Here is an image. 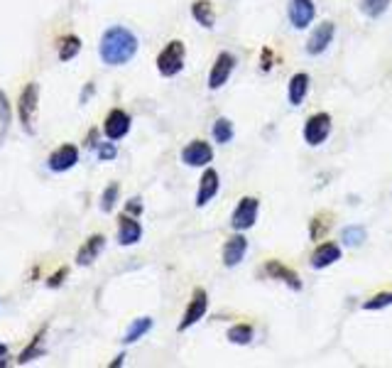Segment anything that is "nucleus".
I'll return each mask as SVG.
<instances>
[{"label": "nucleus", "mask_w": 392, "mask_h": 368, "mask_svg": "<svg viewBox=\"0 0 392 368\" xmlns=\"http://www.w3.org/2000/svg\"><path fill=\"white\" fill-rule=\"evenodd\" d=\"M8 123H10V106H8L6 94L0 91V135L8 130Z\"/></svg>", "instance_id": "7c9ffc66"}, {"label": "nucleus", "mask_w": 392, "mask_h": 368, "mask_svg": "<svg viewBox=\"0 0 392 368\" xmlns=\"http://www.w3.org/2000/svg\"><path fill=\"white\" fill-rule=\"evenodd\" d=\"M275 64V54L270 47H263V59H260V67H263V72H270Z\"/></svg>", "instance_id": "f704fd0d"}, {"label": "nucleus", "mask_w": 392, "mask_h": 368, "mask_svg": "<svg viewBox=\"0 0 392 368\" xmlns=\"http://www.w3.org/2000/svg\"><path fill=\"white\" fill-rule=\"evenodd\" d=\"M118 157V147H115V141L108 143H98V160L101 162H111Z\"/></svg>", "instance_id": "c756f323"}, {"label": "nucleus", "mask_w": 392, "mask_h": 368, "mask_svg": "<svg viewBox=\"0 0 392 368\" xmlns=\"http://www.w3.org/2000/svg\"><path fill=\"white\" fill-rule=\"evenodd\" d=\"M44 334H47V327H42L40 332L32 337V342L27 344V349L17 356V363H20V366L35 361V358H40V353H44Z\"/></svg>", "instance_id": "412c9836"}, {"label": "nucleus", "mask_w": 392, "mask_h": 368, "mask_svg": "<svg viewBox=\"0 0 392 368\" xmlns=\"http://www.w3.org/2000/svg\"><path fill=\"white\" fill-rule=\"evenodd\" d=\"M3 358H8V346H6V344H0V363H6Z\"/></svg>", "instance_id": "58836bf2"}, {"label": "nucleus", "mask_w": 392, "mask_h": 368, "mask_svg": "<svg viewBox=\"0 0 392 368\" xmlns=\"http://www.w3.org/2000/svg\"><path fill=\"white\" fill-rule=\"evenodd\" d=\"M96 135H98V130L93 128L91 133H88V138H86V147H96L98 143H96Z\"/></svg>", "instance_id": "c9c22d12"}, {"label": "nucleus", "mask_w": 392, "mask_h": 368, "mask_svg": "<svg viewBox=\"0 0 392 368\" xmlns=\"http://www.w3.org/2000/svg\"><path fill=\"white\" fill-rule=\"evenodd\" d=\"M123 361H125V353H120V356H115V361H111V368L123 366Z\"/></svg>", "instance_id": "4c0bfd02"}, {"label": "nucleus", "mask_w": 392, "mask_h": 368, "mask_svg": "<svg viewBox=\"0 0 392 368\" xmlns=\"http://www.w3.org/2000/svg\"><path fill=\"white\" fill-rule=\"evenodd\" d=\"M125 214H130V216H140V214H142V202H140L138 197L128 199V202H125Z\"/></svg>", "instance_id": "72a5a7b5"}, {"label": "nucleus", "mask_w": 392, "mask_h": 368, "mask_svg": "<svg viewBox=\"0 0 392 368\" xmlns=\"http://www.w3.org/2000/svg\"><path fill=\"white\" fill-rule=\"evenodd\" d=\"M341 255H343V250H341L338 243H334V241H326V243H321L319 248L311 253V268L314 270H324L329 268V265H334L336 260H341Z\"/></svg>", "instance_id": "dca6fc26"}, {"label": "nucleus", "mask_w": 392, "mask_h": 368, "mask_svg": "<svg viewBox=\"0 0 392 368\" xmlns=\"http://www.w3.org/2000/svg\"><path fill=\"white\" fill-rule=\"evenodd\" d=\"M211 135H213V141H216L218 145H226V143L233 141L236 128H233V123L228 118H218L216 123H213V128H211Z\"/></svg>", "instance_id": "393cba45"}, {"label": "nucleus", "mask_w": 392, "mask_h": 368, "mask_svg": "<svg viewBox=\"0 0 392 368\" xmlns=\"http://www.w3.org/2000/svg\"><path fill=\"white\" fill-rule=\"evenodd\" d=\"M387 8H390V0H361V13L370 20L382 17Z\"/></svg>", "instance_id": "a878e982"}, {"label": "nucleus", "mask_w": 392, "mask_h": 368, "mask_svg": "<svg viewBox=\"0 0 392 368\" xmlns=\"http://www.w3.org/2000/svg\"><path fill=\"white\" fill-rule=\"evenodd\" d=\"M140 42L128 27L123 25H113L104 32L101 37V45H98V54L104 59V64L108 67H123L130 59L138 54Z\"/></svg>", "instance_id": "f257e3e1"}, {"label": "nucleus", "mask_w": 392, "mask_h": 368, "mask_svg": "<svg viewBox=\"0 0 392 368\" xmlns=\"http://www.w3.org/2000/svg\"><path fill=\"white\" fill-rule=\"evenodd\" d=\"M326 218H329V216H326V214H321V216H314V221H311V239H314V241L321 239V236L326 234V228L331 226Z\"/></svg>", "instance_id": "2f4dec72"}, {"label": "nucleus", "mask_w": 392, "mask_h": 368, "mask_svg": "<svg viewBox=\"0 0 392 368\" xmlns=\"http://www.w3.org/2000/svg\"><path fill=\"white\" fill-rule=\"evenodd\" d=\"M385 307H392V292H377L370 300L363 302V310H368V312L385 310Z\"/></svg>", "instance_id": "c85d7f7f"}, {"label": "nucleus", "mask_w": 392, "mask_h": 368, "mask_svg": "<svg viewBox=\"0 0 392 368\" xmlns=\"http://www.w3.org/2000/svg\"><path fill=\"white\" fill-rule=\"evenodd\" d=\"M265 273L272 278V280H279V282H284V285L289 287V290H294V292H300L302 290V280H300V275L294 273L289 265H284L282 260H268L265 263Z\"/></svg>", "instance_id": "4468645a"}, {"label": "nucleus", "mask_w": 392, "mask_h": 368, "mask_svg": "<svg viewBox=\"0 0 392 368\" xmlns=\"http://www.w3.org/2000/svg\"><path fill=\"white\" fill-rule=\"evenodd\" d=\"M233 69H236V57H233L231 52L218 54L216 62H213V67H211V74H209V88H211V91H218L221 86H226Z\"/></svg>", "instance_id": "1a4fd4ad"}, {"label": "nucleus", "mask_w": 392, "mask_h": 368, "mask_svg": "<svg viewBox=\"0 0 392 368\" xmlns=\"http://www.w3.org/2000/svg\"><path fill=\"white\" fill-rule=\"evenodd\" d=\"M118 197H120V184H118V182H111L108 187L104 189V197H101V209H104L106 214L113 211Z\"/></svg>", "instance_id": "cd10ccee"}, {"label": "nucleus", "mask_w": 392, "mask_h": 368, "mask_svg": "<svg viewBox=\"0 0 392 368\" xmlns=\"http://www.w3.org/2000/svg\"><path fill=\"white\" fill-rule=\"evenodd\" d=\"M329 135H331V115L329 113H314L307 118L304 123V141L307 145L311 147H319L324 145L326 141H329Z\"/></svg>", "instance_id": "423d86ee"}, {"label": "nucleus", "mask_w": 392, "mask_h": 368, "mask_svg": "<svg viewBox=\"0 0 392 368\" xmlns=\"http://www.w3.org/2000/svg\"><path fill=\"white\" fill-rule=\"evenodd\" d=\"M218 189H221V177H218V172L213 170V167H209V170L202 175V179H199V189H196L194 204L199 209L206 207V204L218 194Z\"/></svg>", "instance_id": "f8f14e48"}, {"label": "nucleus", "mask_w": 392, "mask_h": 368, "mask_svg": "<svg viewBox=\"0 0 392 368\" xmlns=\"http://www.w3.org/2000/svg\"><path fill=\"white\" fill-rule=\"evenodd\" d=\"M206 312H209V295H206L204 287H196L194 295H191V300H189V305H186L184 314H181L179 324H177V329H179V332L191 329L196 321H202L204 317H206Z\"/></svg>", "instance_id": "20e7f679"}, {"label": "nucleus", "mask_w": 392, "mask_h": 368, "mask_svg": "<svg viewBox=\"0 0 392 368\" xmlns=\"http://www.w3.org/2000/svg\"><path fill=\"white\" fill-rule=\"evenodd\" d=\"M191 17L202 27H206V30L216 27V10H213L211 0H194L191 3Z\"/></svg>", "instance_id": "aec40b11"}, {"label": "nucleus", "mask_w": 392, "mask_h": 368, "mask_svg": "<svg viewBox=\"0 0 392 368\" xmlns=\"http://www.w3.org/2000/svg\"><path fill=\"white\" fill-rule=\"evenodd\" d=\"M366 239H368V231L363 226H346L343 231H341V241H343V246H351V248L361 246Z\"/></svg>", "instance_id": "bb28decb"}, {"label": "nucleus", "mask_w": 392, "mask_h": 368, "mask_svg": "<svg viewBox=\"0 0 392 368\" xmlns=\"http://www.w3.org/2000/svg\"><path fill=\"white\" fill-rule=\"evenodd\" d=\"M258 211H260V202L255 197H243L240 202L236 204L231 216V226L233 231H248V228L255 226L258 221Z\"/></svg>", "instance_id": "39448f33"}, {"label": "nucleus", "mask_w": 392, "mask_h": 368, "mask_svg": "<svg viewBox=\"0 0 392 368\" xmlns=\"http://www.w3.org/2000/svg\"><path fill=\"white\" fill-rule=\"evenodd\" d=\"M142 239V226L135 216L130 214H123L118 218V243L120 246H135L138 241Z\"/></svg>", "instance_id": "f3484780"}, {"label": "nucleus", "mask_w": 392, "mask_h": 368, "mask_svg": "<svg viewBox=\"0 0 392 368\" xmlns=\"http://www.w3.org/2000/svg\"><path fill=\"white\" fill-rule=\"evenodd\" d=\"M245 253H248V239L243 236V231H236V234L223 243V265H226V268H236V265L243 263Z\"/></svg>", "instance_id": "ddd939ff"}, {"label": "nucleus", "mask_w": 392, "mask_h": 368, "mask_svg": "<svg viewBox=\"0 0 392 368\" xmlns=\"http://www.w3.org/2000/svg\"><path fill=\"white\" fill-rule=\"evenodd\" d=\"M91 94H93V83H88V86L83 88V94H81V104H86V99H88Z\"/></svg>", "instance_id": "e433bc0d"}, {"label": "nucleus", "mask_w": 392, "mask_h": 368, "mask_svg": "<svg viewBox=\"0 0 392 368\" xmlns=\"http://www.w3.org/2000/svg\"><path fill=\"white\" fill-rule=\"evenodd\" d=\"M213 160V147L206 141H191L181 150V162L186 167H206Z\"/></svg>", "instance_id": "9b49d317"}, {"label": "nucleus", "mask_w": 392, "mask_h": 368, "mask_svg": "<svg viewBox=\"0 0 392 368\" xmlns=\"http://www.w3.org/2000/svg\"><path fill=\"white\" fill-rule=\"evenodd\" d=\"M184 59H186V47L181 40H172L165 45L160 54H157V72L165 79H172L184 69Z\"/></svg>", "instance_id": "7ed1b4c3"}, {"label": "nucleus", "mask_w": 392, "mask_h": 368, "mask_svg": "<svg viewBox=\"0 0 392 368\" xmlns=\"http://www.w3.org/2000/svg\"><path fill=\"white\" fill-rule=\"evenodd\" d=\"M67 275H69V268H59L57 273L54 275H49V278H47V287H59V285H64V280H67Z\"/></svg>", "instance_id": "473e14b6"}, {"label": "nucleus", "mask_w": 392, "mask_h": 368, "mask_svg": "<svg viewBox=\"0 0 392 368\" xmlns=\"http://www.w3.org/2000/svg\"><path fill=\"white\" fill-rule=\"evenodd\" d=\"M40 109V86L35 81L25 83V88L17 96V118L27 135L35 133V113Z\"/></svg>", "instance_id": "f03ea898"}, {"label": "nucleus", "mask_w": 392, "mask_h": 368, "mask_svg": "<svg viewBox=\"0 0 392 368\" xmlns=\"http://www.w3.org/2000/svg\"><path fill=\"white\" fill-rule=\"evenodd\" d=\"M287 17H289V25H292L294 30H307L316 17L314 0H289Z\"/></svg>", "instance_id": "0eeeda50"}, {"label": "nucleus", "mask_w": 392, "mask_h": 368, "mask_svg": "<svg viewBox=\"0 0 392 368\" xmlns=\"http://www.w3.org/2000/svg\"><path fill=\"white\" fill-rule=\"evenodd\" d=\"M226 339L236 346H245L255 339V329L250 324H233L231 329L226 332Z\"/></svg>", "instance_id": "4be33fe9"}, {"label": "nucleus", "mask_w": 392, "mask_h": 368, "mask_svg": "<svg viewBox=\"0 0 392 368\" xmlns=\"http://www.w3.org/2000/svg\"><path fill=\"white\" fill-rule=\"evenodd\" d=\"M76 162H79V147L72 145V143H67V145H59L57 150L49 155L47 165H49L52 172H69Z\"/></svg>", "instance_id": "2eb2a0df"}, {"label": "nucleus", "mask_w": 392, "mask_h": 368, "mask_svg": "<svg viewBox=\"0 0 392 368\" xmlns=\"http://www.w3.org/2000/svg\"><path fill=\"white\" fill-rule=\"evenodd\" d=\"M309 83H311L309 74H304V72L292 74V79H289V88H287L289 104H292V106L304 104L307 94H309Z\"/></svg>", "instance_id": "6ab92c4d"}, {"label": "nucleus", "mask_w": 392, "mask_h": 368, "mask_svg": "<svg viewBox=\"0 0 392 368\" xmlns=\"http://www.w3.org/2000/svg\"><path fill=\"white\" fill-rule=\"evenodd\" d=\"M106 248V236L104 234H93V236H88L86 241H83V246L79 248V253H76V263L79 265H91L93 260L101 255V250Z\"/></svg>", "instance_id": "a211bd4d"}, {"label": "nucleus", "mask_w": 392, "mask_h": 368, "mask_svg": "<svg viewBox=\"0 0 392 368\" xmlns=\"http://www.w3.org/2000/svg\"><path fill=\"white\" fill-rule=\"evenodd\" d=\"M152 329V319L150 317H140V319H133V324L128 327V332H125L123 337V344H135L138 339H142L145 334Z\"/></svg>", "instance_id": "b1692460"}, {"label": "nucleus", "mask_w": 392, "mask_h": 368, "mask_svg": "<svg viewBox=\"0 0 392 368\" xmlns=\"http://www.w3.org/2000/svg\"><path fill=\"white\" fill-rule=\"evenodd\" d=\"M334 35H336V25L331 20H324L319 22V25L314 27V32L309 35V40H307V54H311V57H319V54H324L326 49H329V45L334 42Z\"/></svg>", "instance_id": "6e6552de"}, {"label": "nucleus", "mask_w": 392, "mask_h": 368, "mask_svg": "<svg viewBox=\"0 0 392 368\" xmlns=\"http://www.w3.org/2000/svg\"><path fill=\"white\" fill-rule=\"evenodd\" d=\"M130 123H133V118H130V113H125L123 109L108 111V115H106V120H104L106 138H108V141H120V138H125V135L130 133Z\"/></svg>", "instance_id": "9d476101"}, {"label": "nucleus", "mask_w": 392, "mask_h": 368, "mask_svg": "<svg viewBox=\"0 0 392 368\" xmlns=\"http://www.w3.org/2000/svg\"><path fill=\"white\" fill-rule=\"evenodd\" d=\"M79 52H81V37L64 35L62 40H59V59H62V62H72Z\"/></svg>", "instance_id": "5701e85b"}]
</instances>
